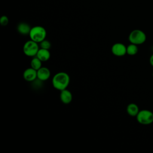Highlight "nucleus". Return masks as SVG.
<instances>
[{
    "label": "nucleus",
    "mask_w": 153,
    "mask_h": 153,
    "mask_svg": "<svg viewBox=\"0 0 153 153\" xmlns=\"http://www.w3.org/2000/svg\"><path fill=\"white\" fill-rule=\"evenodd\" d=\"M70 82L69 75L65 72H59L53 77L52 84L54 88L62 91L67 88Z\"/></svg>",
    "instance_id": "f257e3e1"
},
{
    "label": "nucleus",
    "mask_w": 153,
    "mask_h": 153,
    "mask_svg": "<svg viewBox=\"0 0 153 153\" xmlns=\"http://www.w3.org/2000/svg\"><path fill=\"white\" fill-rule=\"evenodd\" d=\"M29 36L30 39L39 44L45 39L47 31L45 29L41 26H35L31 27Z\"/></svg>",
    "instance_id": "f03ea898"
},
{
    "label": "nucleus",
    "mask_w": 153,
    "mask_h": 153,
    "mask_svg": "<svg viewBox=\"0 0 153 153\" xmlns=\"http://www.w3.org/2000/svg\"><path fill=\"white\" fill-rule=\"evenodd\" d=\"M146 40V35L145 32L140 29L133 30L128 35V41L130 43L136 45L143 44Z\"/></svg>",
    "instance_id": "7ed1b4c3"
},
{
    "label": "nucleus",
    "mask_w": 153,
    "mask_h": 153,
    "mask_svg": "<svg viewBox=\"0 0 153 153\" xmlns=\"http://www.w3.org/2000/svg\"><path fill=\"white\" fill-rule=\"evenodd\" d=\"M136 117L137 121L142 125H149L153 123V112L148 109L139 111Z\"/></svg>",
    "instance_id": "20e7f679"
},
{
    "label": "nucleus",
    "mask_w": 153,
    "mask_h": 153,
    "mask_svg": "<svg viewBox=\"0 0 153 153\" xmlns=\"http://www.w3.org/2000/svg\"><path fill=\"white\" fill-rule=\"evenodd\" d=\"M39 49L38 43L31 39L27 41L23 47V51L24 54L28 57L36 56Z\"/></svg>",
    "instance_id": "39448f33"
},
{
    "label": "nucleus",
    "mask_w": 153,
    "mask_h": 153,
    "mask_svg": "<svg viewBox=\"0 0 153 153\" xmlns=\"http://www.w3.org/2000/svg\"><path fill=\"white\" fill-rule=\"evenodd\" d=\"M112 53L118 57H121L127 54V47L121 42H117L111 47Z\"/></svg>",
    "instance_id": "423d86ee"
},
{
    "label": "nucleus",
    "mask_w": 153,
    "mask_h": 153,
    "mask_svg": "<svg viewBox=\"0 0 153 153\" xmlns=\"http://www.w3.org/2000/svg\"><path fill=\"white\" fill-rule=\"evenodd\" d=\"M23 78L27 82H33L37 78V71L32 68L25 69L23 74Z\"/></svg>",
    "instance_id": "0eeeda50"
},
{
    "label": "nucleus",
    "mask_w": 153,
    "mask_h": 153,
    "mask_svg": "<svg viewBox=\"0 0 153 153\" xmlns=\"http://www.w3.org/2000/svg\"><path fill=\"white\" fill-rule=\"evenodd\" d=\"M51 75L50 71L48 68L42 66L37 71V78L42 81L47 80Z\"/></svg>",
    "instance_id": "6e6552de"
},
{
    "label": "nucleus",
    "mask_w": 153,
    "mask_h": 153,
    "mask_svg": "<svg viewBox=\"0 0 153 153\" xmlns=\"http://www.w3.org/2000/svg\"><path fill=\"white\" fill-rule=\"evenodd\" d=\"M60 99L64 104H69L72 100V94L67 88L60 91Z\"/></svg>",
    "instance_id": "1a4fd4ad"
},
{
    "label": "nucleus",
    "mask_w": 153,
    "mask_h": 153,
    "mask_svg": "<svg viewBox=\"0 0 153 153\" xmlns=\"http://www.w3.org/2000/svg\"><path fill=\"white\" fill-rule=\"evenodd\" d=\"M31 27L29 25L26 23L22 22L18 24L17 26V30L19 33L23 35H29Z\"/></svg>",
    "instance_id": "9d476101"
},
{
    "label": "nucleus",
    "mask_w": 153,
    "mask_h": 153,
    "mask_svg": "<svg viewBox=\"0 0 153 153\" xmlns=\"http://www.w3.org/2000/svg\"><path fill=\"white\" fill-rule=\"evenodd\" d=\"M50 53L49 51V50L47 49H44L39 48L36 56L40 59L42 62H46L50 58Z\"/></svg>",
    "instance_id": "9b49d317"
},
{
    "label": "nucleus",
    "mask_w": 153,
    "mask_h": 153,
    "mask_svg": "<svg viewBox=\"0 0 153 153\" xmlns=\"http://www.w3.org/2000/svg\"><path fill=\"white\" fill-rule=\"evenodd\" d=\"M126 111L130 116L136 117V115L139 112V109L136 104L134 103H131L127 105Z\"/></svg>",
    "instance_id": "f8f14e48"
},
{
    "label": "nucleus",
    "mask_w": 153,
    "mask_h": 153,
    "mask_svg": "<svg viewBox=\"0 0 153 153\" xmlns=\"http://www.w3.org/2000/svg\"><path fill=\"white\" fill-rule=\"evenodd\" d=\"M42 61L39 59L36 56L33 57L30 61V67L38 71L42 67Z\"/></svg>",
    "instance_id": "ddd939ff"
},
{
    "label": "nucleus",
    "mask_w": 153,
    "mask_h": 153,
    "mask_svg": "<svg viewBox=\"0 0 153 153\" xmlns=\"http://www.w3.org/2000/svg\"><path fill=\"white\" fill-rule=\"evenodd\" d=\"M138 52V48L137 45L134 44L130 43L127 47V54L130 56H134L136 55Z\"/></svg>",
    "instance_id": "4468645a"
},
{
    "label": "nucleus",
    "mask_w": 153,
    "mask_h": 153,
    "mask_svg": "<svg viewBox=\"0 0 153 153\" xmlns=\"http://www.w3.org/2000/svg\"><path fill=\"white\" fill-rule=\"evenodd\" d=\"M51 42L45 39L39 43V47L41 48L49 50L51 48Z\"/></svg>",
    "instance_id": "2eb2a0df"
},
{
    "label": "nucleus",
    "mask_w": 153,
    "mask_h": 153,
    "mask_svg": "<svg viewBox=\"0 0 153 153\" xmlns=\"http://www.w3.org/2000/svg\"><path fill=\"white\" fill-rule=\"evenodd\" d=\"M9 22V19L6 16H2L0 18V24L3 26H5L8 25Z\"/></svg>",
    "instance_id": "dca6fc26"
},
{
    "label": "nucleus",
    "mask_w": 153,
    "mask_h": 153,
    "mask_svg": "<svg viewBox=\"0 0 153 153\" xmlns=\"http://www.w3.org/2000/svg\"><path fill=\"white\" fill-rule=\"evenodd\" d=\"M149 63L152 66H153V54L149 57Z\"/></svg>",
    "instance_id": "f3484780"
},
{
    "label": "nucleus",
    "mask_w": 153,
    "mask_h": 153,
    "mask_svg": "<svg viewBox=\"0 0 153 153\" xmlns=\"http://www.w3.org/2000/svg\"><path fill=\"white\" fill-rule=\"evenodd\" d=\"M152 77H153V72H152Z\"/></svg>",
    "instance_id": "a211bd4d"
}]
</instances>
